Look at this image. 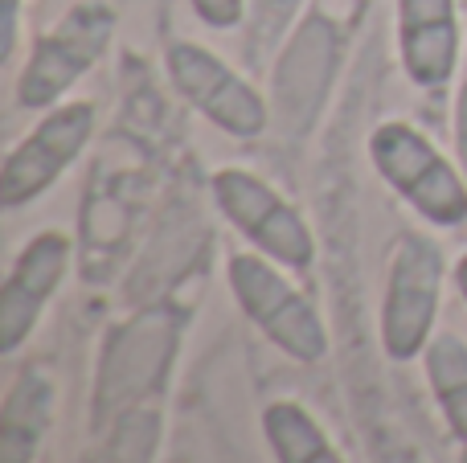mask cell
I'll return each mask as SVG.
<instances>
[{
    "label": "cell",
    "mask_w": 467,
    "mask_h": 463,
    "mask_svg": "<svg viewBox=\"0 0 467 463\" xmlns=\"http://www.w3.org/2000/svg\"><path fill=\"white\" fill-rule=\"evenodd\" d=\"M222 218L271 262L291 271H307L316 262V238L304 213L287 205L266 180L246 169H222L210 180Z\"/></svg>",
    "instance_id": "cell-4"
},
{
    "label": "cell",
    "mask_w": 467,
    "mask_h": 463,
    "mask_svg": "<svg viewBox=\"0 0 467 463\" xmlns=\"http://www.w3.org/2000/svg\"><path fill=\"white\" fill-rule=\"evenodd\" d=\"M164 66H169V78L181 90V98L189 107H197L213 128L238 139H254L266 131L271 111H266L263 95L242 74H234L218 54H210L205 46H193V41H177V46H169Z\"/></svg>",
    "instance_id": "cell-6"
},
{
    "label": "cell",
    "mask_w": 467,
    "mask_h": 463,
    "mask_svg": "<svg viewBox=\"0 0 467 463\" xmlns=\"http://www.w3.org/2000/svg\"><path fill=\"white\" fill-rule=\"evenodd\" d=\"M398 54L414 87L439 90L460 66V8L455 0H398Z\"/></svg>",
    "instance_id": "cell-9"
},
{
    "label": "cell",
    "mask_w": 467,
    "mask_h": 463,
    "mask_svg": "<svg viewBox=\"0 0 467 463\" xmlns=\"http://www.w3.org/2000/svg\"><path fill=\"white\" fill-rule=\"evenodd\" d=\"M263 435L275 451V463H345L324 427L299 402H271L263 410Z\"/></svg>",
    "instance_id": "cell-12"
},
{
    "label": "cell",
    "mask_w": 467,
    "mask_h": 463,
    "mask_svg": "<svg viewBox=\"0 0 467 463\" xmlns=\"http://www.w3.org/2000/svg\"><path fill=\"white\" fill-rule=\"evenodd\" d=\"M369 160L378 177L419 213L422 221L439 230H451L467 221V177L455 169L419 128L410 123H381L369 136Z\"/></svg>",
    "instance_id": "cell-1"
},
{
    "label": "cell",
    "mask_w": 467,
    "mask_h": 463,
    "mask_svg": "<svg viewBox=\"0 0 467 463\" xmlns=\"http://www.w3.org/2000/svg\"><path fill=\"white\" fill-rule=\"evenodd\" d=\"M427 382L443 410L451 435L467 448V345L460 336L443 333L427 345Z\"/></svg>",
    "instance_id": "cell-13"
},
{
    "label": "cell",
    "mask_w": 467,
    "mask_h": 463,
    "mask_svg": "<svg viewBox=\"0 0 467 463\" xmlns=\"http://www.w3.org/2000/svg\"><path fill=\"white\" fill-rule=\"evenodd\" d=\"M455 283H460V295H463V304H467V254L460 259V267H455Z\"/></svg>",
    "instance_id": "cell-18"
},
{
    "label": "cell",
    "mask_w": 467,
    "mask_h": 463,
    "mask_svg": "<svg viewBox=\"0 0 467 463\" xmlns=\"http://www.w3.org/2000/svg\"><path fill=\"white\" fill-rule=\"evenodd\" d=\"M226 279L238 308L291 361L316 365L328 353V328H324L320 312L299 287H291L283 279L279 262H271L266 254H230Z\"/></svg>",
    "instance_id": "cell-2"
},
{
    "label": "cell",
    "mask_w": 467,
    "mask_h": 463,
    "mask_svg": "<svg viewBox=\"0 0 467 463\" xmlns=\"http://www.w3.org/2000/svg\"><path fill=\"white\" fill-rule=\"evenodd\" d=\"M189 5L210 29H234V25H242V13H246V0H189Z\"/></svg>",
    "instance_id": "cell-15"
},
{
    "label": "cell",
    "mask_w": 467,
    "mask_h": 463,
    "mask_svg": "<svg viewBox=\"0 0 467 463\" xmlns=\"http://www.w3.org/2000/svg\"><path fill=\"white\" fill-rule=\"evenodd\" d=\"M161 431L164 427L156 410H128V415L115 418L111 435H107L95 463H156Z\"/></svg>",
    "instance_id": "cell-14"
},
{
    "label": "cell",
    "mask_w": 467,
    "mask_h": 463,
    "mask_svg": "<svg viewBox=\"0 0 467 463\" xmlns=\"http://www.w3.org/2000/svg\"><path fill=\"white\" fill-rule=\"evenodd\" d=\"M115 33V8L103 0L74 5L49 33H41L25 70L16 74V103L41 111L54 107L99 57L107 54Z\"/></svg>",
    "instance_id": "cell-3"
},
{
    "label": "cell",
    "mask_w": 467,
    "mask_h": 463,
    "mask_svg": "<svg viewBox=\"0 0 467 463\" xmlns=\"http://www.w3.org/2000/svg\"><path fill=\"white\" fill-rule=\"evenodd\" d=\"M95 136V107L90 103H62L5 156L0 172V205L21 210L37 201L66 169L82 156V148Z\"/></svg>",
    "instance_id": "cell-7"
},
{
    "label": "cell",
    "mask_w": 467,
    "mask_h": 463,
    "mask_svg": "<svg viewBox=\"0 0 467 463\" xmlns=\"http://www.w3.org/2000/svg\"><path fill=\"white\" fill-rule=\"evenodd\" d=\"M463 463H467V448H463Z\"/></svg>",
    "instance_id": "cell-19"
},
{
    "label": "cell",
    "mask_w": 467,
    "mask_h": 463,
    "mask_svg": "<svg viewBox=\"0 0 467 463\" xmlns=\"http://www.w3.org/2000/svg\"><path fill=\"white\" fill-rule=\"evenodd\" d=\"M49 418H54V377L41 365H29L8 386L0 406V459L37 463Z\"/></svg>",
    "instance_id": "cell-11"
},
{
    "label": "cell",
    "mask_w": 467,
    "mask_h": 463,
    "mask_svg": "<svg viewBox=\"0 0 467 463\" xmlns=\"http://www.w3.org/2000/svg\"><path fill=\"white\" fill-rule=\"evenodd\" d=\"M337 49L340 37L332 29V16L324 21V13L307 16L299 25V33L291 37V46L283 49L279 70H275V95H279L291 128L312 123L316 107H320L324 90L332 82V70H337Z\"/></svg>",
    "instance_id": "cell-10"
},
{
    "label": "cell",
    "mask_w": 467,
    "mask_h": 463,
    "mask_svg": "<svg viewBox=\"0 0 467 463\" xmlns=\"http://www.w3.org/2000/svg\"><path fill=\"white\" fill-rule=\"evenodd\" d=\"M455 156H460V169L467 177V82L455 95Z\"/></svg>",
    "instance_id": "cell-17"
},
{
    "label": "cell",
    "mask_w": 467,
    "mask_h": 463,
    "mask_svg": "<svg viewBox=\"0 0 467 463\" xmlns=\"http://www.w3.org/2000/svg\"><path fill=\"white\" fill-rule=\"evenodd\" d=\"M70 238L57 230H46L21 246V254L8 267L5 292H0V353H16L25 336L37 328L46 304L54 300L57 283L70 271Z\"/></svg>",
    "instance_id": "cell-8"
},
{
    "label": "cell",
    "mask_w": 467,
    "mask_h": 463,
    "mask_svg": "<svg viewBox=\"0 0 467 463\" xmlns=\"http://www.w3.org/2000/svg\"><path fill=\"white\" fill-rule=\"evenodd\" d=\"M0 57H13L16 49V16H21V0H0Z\"/></svg>",
    "instance_id": "cell-16"
},
{
    "label": "cell",
    "mask_w": 467,
    "mask_h": 463,
    "mask_svg": "<svg viewBox=\"0 0 467 463\" xmlns=\"http://www.w3.org/2000/svg\"><path fill=\"white\" fill-rule=\"evenodd\" d=\"M443 292V254L431 238L402 234L389 259L386 295H381V349L394 361L419 357L431 345Z\"/></svg>",
    "instance_id": "cell-5"
}]
</instances>
